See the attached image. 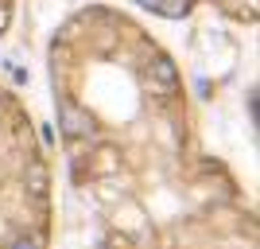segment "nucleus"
Listing matches in <instances>:
<instances>
[{
  "label": "nucleus",
  "instance_id": "423d86ee",
  "mask_svg": "<svg viewBox=\"0 0 260 249\" xmlns=\"http://www.w3.org/2000/svg\"><path fill=\"white\" fill-rule=\"evenodd\" d=\"M8 27V8H0V32Z\"/></svg>",
  "mask_w": 260,
  "mask_h": 249
},
{
  "label": "nucleus",
  "instance_id": "7ed1b4c3",
  "mask_svg": "<svg viewBox=\"0 0 260 249\" xmlns=\"http://www.w3.org/2000/svg\"><path fill=\"white\" fill-rule=\"evenodd\" d=\"M186 12H190V0H163L159 4V16H167V20H179Z\"/></svg>",
  "mask_w": 260,
  "mask_h": 249
},
{
  "label": "nucleus",
  "instance_id": "20e7f679",
  "mask_svg": "<svg viewBox=\"0 0 260 249\" xmlns=\"http://www.w3.org/2000/svg\"><path fill=\"white\" fill-rule=\"evenodd\" d=\"M43 183H47V172L39 163H31V191H43Z\"/></svg>",
  "mask_w": 260,
  "mask_h": 249
},
{
  "label": "nucleus",
  "instance_id": "f03ea898",
  "mask_svg": "<svg viewBox=\"0 0 260 249\" xmlns=\"http://www.w3.org/2000/svg\"><path fill=\"white\" fill-rule=\"evenodd\" d=\"M58 113H62V121H66V132H74V136H86V132L93 129V125H89V117H82L74 105H62Z\"/></svg>",
  "mask_w": 260,
  "mask_h": 249
},
{
  "label": "nucleus",
  "instance_id": "f257e3e1",
  "mask_svg": "<svg viewBox=\"0 0 260 249\" xmlns=\"http://www.w3.org/2000/svg\"><path fill=\"white\" fill-rule=\"evenodd\" d=\"M152 78H155V86H159L163 94H171V90H175V78H179V74H175V66L167 63V59H155V63H152Z\"/></svg>",
  "mask_w": 260,
  "mask_h": 249
},
{
  "label": "nucleus",
  "instance_id": "39448f33",
  "mask_svg": "<svg viewBox=\"0 0 260 249\" xmlns=\"http://www.w3.org/2000/svg\"><path fill=\"white\" fill-rule=\"evenodd\" d=\"M43 245V238H16L12 241V249H39Z\"/></svg>",
  "mask_w": 260,
  "mask_h": 249
}]
</instances>
